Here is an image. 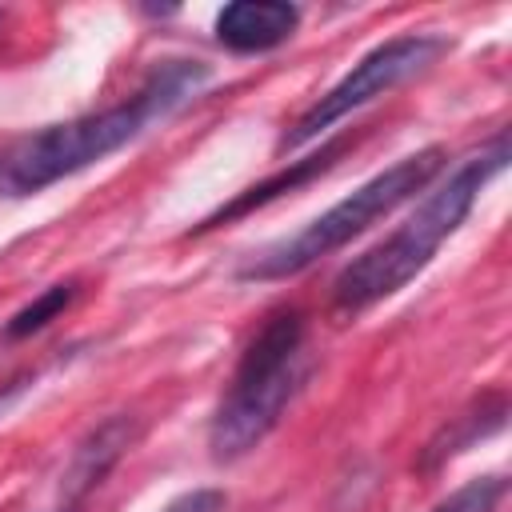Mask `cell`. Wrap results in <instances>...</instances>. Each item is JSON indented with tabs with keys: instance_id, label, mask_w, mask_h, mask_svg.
I'll use <instances>...</instances> for the list:
<instances>
[{
	"instance_id": "1",
	"label": "cell",
	"mask_w": 512,
	"mask_h": 512,
	"mask_svg": "<svg viewBox=\"0 0 512 512\" xmlns=\"http://www.w3.org/2000/svg\"><path fill=\"white\" fill-rule=\"evenodd\" d=\"M208 80H212V68L204 60H168L128 100L104 112H88L64 124H48L32 136H20L0 156V196L24 200L64 176H76L100 164L104 156L120 152L148 128L176 116L184 104H192Z\"/></svg>"
},
{
	"instance_id": "2",
	"label": "cell",
	"mask_w": 512,
	"mask_h": 512,
	"mask_svg": "<svg viewBox=\"0 0 512 512\" xmlns=\"http://www.w3.org/2000/svg\"><path fill=\"white\" fill-rule=\"evenodd\" d=\"M504 168H508V132L500 128L484 148H476L468 160H460L392 236L372 244L364 256H356L332 280V312L352 320V316L368 312L372 304L396 296L408 280H416L432 264L436 248L464 224V216L472 212L484 184L492 176H500Z\"/></svg>"
},
{
	"instance_id": "3",
	"label": "cell",
	"mask_w": 512,
	"mask_h": 512,
	"mask_svg": "<svg viewBox=\"0 0 512 512\" xmlns=\"http://www.w3.org/2000/svg\"><path fill=\"white\" fill-rule=\"evenodd\" d=\"M308 376L304 360V312L280 308L240 352V364L212 412L208 448L212 460L232 464L264 444V436L280 424L284 408L300 392Z\"/></svg>"
},
{
	"instance_id": "4",
	"label": "cell",
	"mask_w": 512,
	"mask_h": 512,
	"mask_svg": "<svg viewBox=\"0 0 512 512\" xmlns=\"http://www.w3.org/2000/svg\"><path fill=\"white\" fill-rule=\"evenodd\" d=\"M444 148L428 144L404 160H396L392 168L376 172L372 180H364L356 192H348L344 200H336L328 212H320L316 220H308L300 232H292L288 240L256 252L252 260L240 264V280H288L300 276L304 268H312L316 260L332 256L336 248H344L348 240H356L360 232H368L376 220H384L388 212H396L404 200H412L416 192H424L440 168H444Z\"/></svg>"
},
{
	"instance_id": "5",
	"label": "cell",
	"mask_w": 512,
	"mask_h": 512,
	"mask_svg": "<svg viewBox=\"0 0 512 512\" xmlns=\"http://www.w3.org/2000/svg\"><path fill=\"white\" fill-rule=\"evenodd\" d=\"M448 52V36L436 32H408V36H392L384 44H376L372 52H364L312 108H304L288 132L280 136V152H296L304 144H312L316 136H324L332 124H340L344 116H352L356 108L372 104L376 96L400 88L404 80L420 76L424 68H432L440 56Z\"/></svg>"
},
{
	"instance_id": "6",
	"label": "cell",
	"mask_w": 512,
	"mask_h": 512,
	"mask_svg": "<svg viewBox=\"0 0 512 512\" xmlns=\"http://www.w3.org/2000/svg\"><path fill=\"white\" fill-rule=\"evenodd\" d=\"M140 436V420L132 412H112L100 424H92L68 452L52 500L40 512H80L88 504V496L108 480V472L124 460V452L136 444Z\"/></svg>"
},
{
	"instance_id": "7",
	"label": "cell",
	"mask_w": 512,
	"mask_h": 512,
	"mask_svg": "<svg viewBox=\"0 0 512 512\" xmlns=\"http://www.w3.org/2000/svg\"><path fill=\"white\" fill-rule=\"evenodd\" d=\"M300 28V8L288 0H236L216 12V40L236 56L272 52Z\"/></svg>"
},
{
	"instance_id": "8",
	"label": "cell",
	"mask_w": 512,
	"mask_h": 512,
	"mask_svg": "<svg viewBox=\"0 0 512 512\" xmlns=\"http://www.w3.org/2000/svg\"><path fill=\"white\" fill-rule=\"evenodd\" d=\"M348 148V136H340V140H328L320 152H312V156H304V160H288L280 172H272L268 180H260V184H252V188H244V192H236L228 204H220L212 216H204L192 232H208V228H220V224H232V220H240V216H248V212H256V208H264V204H272V200H280L284 192H296V188H304L308 180H316L320 172H328L336 160H340V152Z\"/></svg>"
},
{
	"instance_id": "9",
	"label": "cell",
	"mask_w": 512,
	"mask_h": 512,
	"mask_svg": "<svg viewBox=\"0 0 512 512\" xmlns=\"http://www.w3.org/2000/svg\"><path fill=\"white\" fill-rule=\"evenodd\" d=\"M504 416H508V400H504V392H488V396H480L476 404H468L460 416H452V420L424 444V452H420V472H436V468L448 464L452 456L468 452L476 440L500 432V428H504Z\"/></svg>"
},
{
	"instance_id": "10",
	"label": "cell",
	"mask_w": 512,
	"mask_h": 512,
	"mask_svg": "<svg viewBox=\"0 0 512 512\" xmlns=\"http://www.w3.org/2000/svg\"><path fill=\"white\" fill-rule=\"evenodd\" d=\"M76 292H80V280H60V284H48L36 300H28L8 324H4V336L8 340H24V336H32V332H40L48 320H56L72 300H76Z\"/></svg>"
},
{
	"instance_id": "11",
	"label": "cell",
	"mask_w": 512,
	"mask_h": 512,
	"mask_svg": "<svg viewBox=\"0 0 512 512\" xmlns=\"http://www.w3.org/2000/svg\"><path fill=\"white\" fill-rule=\"evenodd\" d=\"M504 492H508L504 476H476V480L460 484L456 492H448L432 512H496Z\"/></svg>"
},
{
	"instance_id": "12",
	"label": "cell",
	"mask_w": 512,
	"mask_h": 512,
	"mask_svg": "<svg viewBox=\"0 0 512 512\" xmlns=\"http://www.w3.org/2000/svg\"><path fill=\"white\" fill-rule=\"evenodd\" d=\"M228 496L220 488H192V492H180L172 496L160 512H224Z\"/></svg>"
},
{
	"instance_id": "13",
	"label": "cell",
	"mask_w": 512,
	"mask_h": 512,
	"mask_svg": "<svg viewBox=\"0 0 512 512\" xmlns=\"http://www.w3.org/2000/svg\"><path fill=\"white\" fill-rule=\"evenodd\" d=\"M36 384V372H24V376H16V380H8V384H0V412L24 392V388H32Z\"/></svg>"
}]
</instances>
